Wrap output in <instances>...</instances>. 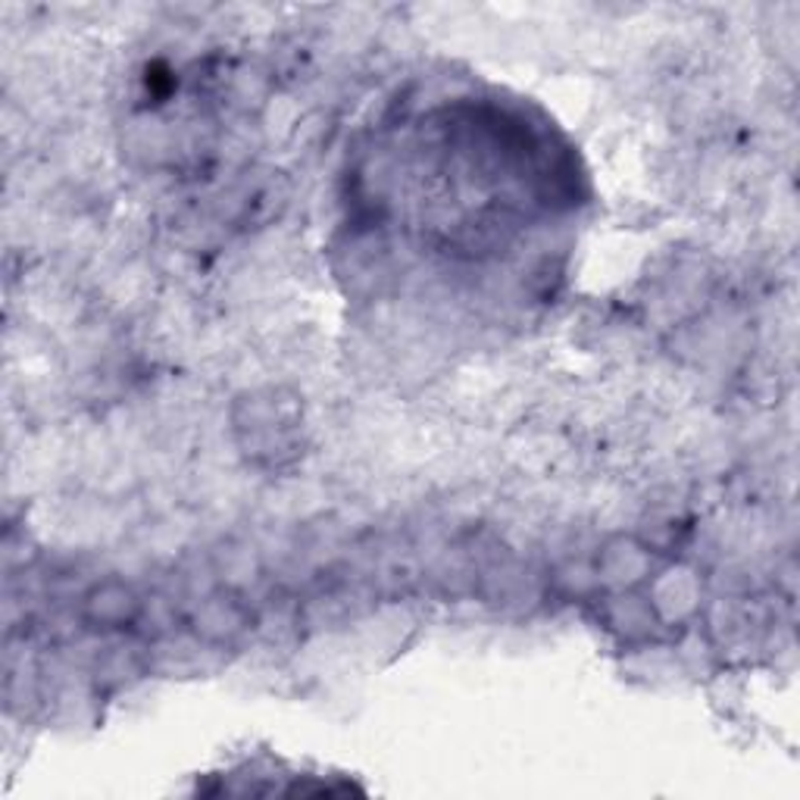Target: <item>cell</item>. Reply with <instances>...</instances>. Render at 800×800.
Returning <instances> with one entry per match:
<instances>
[{"mask_svg":"<svg viewBox=\"0 0 800 800\" xmlns=\"http://www.w3.org/2000/svg\"><path fill=\"white\" fill-rule=\"evenodd\" d=\"M88 610H91L94 623H129L138 604H135L129 588H123V584H104V588H97L88 598Z\"/></svg>","mask_w":800,"mask_h":800,"instance_id":"obj_1","label":"cell"}]
</instances>
